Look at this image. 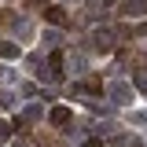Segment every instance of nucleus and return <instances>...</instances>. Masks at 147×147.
I'll return each mask as SVG.
<instances>
[{
  "instance_id": "1",
  "label": "nucleus",
  "mask_w": 147,
  "mask_h": 147,
  "mask_svg": "<svg viewBox=\"0 0 147 147\" xmlns=\"http://www.w3.org/2000/svg\"><path fill=\"white\" fill-rule=\"evenodd\" d=\"M107 99L114 103V107L132 103V85H129V81H114V85H107Z\"/></svg>"
},
{
  "instance_id": "2",
  "label": "nucleus",
  "mask_w": 147,
  "mask_h": 147,
  "mask_svg": "<svg viewBox=\"0 0 147 147\" xmlns=\"http://www.w3.org/2000/svg\"><path fill=\"white\" fill-rule=\"evenodd\" d=\"M40 77H48L52 85L63 81V52H52V55H48V74H40Z\"/></svg>"
},
{
  "instance_id": "3",
  "label": "nucleus",
  "mask_w": 147,
  "mask_h": 147,
  "mask_svg": "<svg viewBox=\"0 0 147 147\" xmlns=\"http://www.w3.org/2000/svg\"><path fill=\"white\" fill-rule=\"evenodd\" d=\"M40 114H44V107L40 103H30V107L22 110V118H15V129H26V125H33V121H40Z\"/></svg>"
},
{
  "instance_id": "4",
  "label": "nucleus",
  "mask_w": 147,
  "mask_h": 147,
  "mask_svg": "<svg viewBox=\"0 0 147 147\" xmlns=\"http://www.w3.org/2000/svg\"><path fill=\"white\" fill-rule=\"evenodd\" d=\"M121 15L144 18V15H147V0H121Z\"/></svg>"
},
{
  "instance_id": "5",
  "label": "nucleus",
  "mask_w": 147,
  "mask_h": 147,
  "mask_svg": "<svg viewBox=\"0 0 147 147\" xmlns=\"http://www.w3.org/2000/svg\"><path fill=\"white\" fill-rule=\"evenodd\" d=\"M92 44H96V52H110V48H114V33H110V30H96Z\"/></svg>"
},
{
  "instance_id": "6",
  "label": "nucleus",
  "mask_w": 147,
  "mask_h": 147,
  "mask_svg": "<svg viewBox=\"0 0 147 147\" xmlns=\"http://www.w3.org/2000/svg\"><path fill=\"white\" fill-rule=\"evenodd\" d=\"M48 121H52L55 129L70 125V107H52V110H48Z\"/></svg>"
},
{
  "instance_id": "7",
  "label": "nucleus",
  "mask_w": 147,
  "mask_h": 147,
  "mask_svg": "<svg viewBox=\"0 0 147 147\" xmlns=\"http://www.w3.org/2000/svg\"><path fill=\"white\" fill-rule=\"evenodd\" d=\"M44 18H48L52 26H63V22H66V11H63V7H48V11H44Z\"/></svg>"
},
{
  "instance_id": "8",
  "label": "nucleus",
  "mask_w": 147,
  "mask_h": 147,
  "mask_svg": "<svg viewBox=\"0 0 147 147\" xmlns=\"http://www.w3.org/2000/svg\"><path fill=\"white\" fill-rule=\"evenodd\" d=\"M0 55H4V59H18V55H22V48H18L15 40H7V44L0 48Z\"/></svg>"
},
{
  "instance_id": "9",
  "label": "nucleus",
  "mask_w": 147,
  "mask_h": 147,
  "mask_svg": "<svg viewBox=\"0 0 147 147\" xmlns=\"http://www.w3.org/2000/svg\"><path fill=\"white\" fill-rule=\"evenodd\" d=\"M118 144L121 147H144V140L140 136H118Z\"/></svg>"
},
{
  "instance_id": "10",
  "label": "nucleus",
  "mask_w": 147,
  "mask_h": 147,
  "mask_svg": "<svg viewBox=\"0 0 147 147\" xmlns=\"http://www.w3.org/2000/svg\"><path fill=\"white\" fill-rule=\"evenodd\" d=\"M0 81H4V85H11V81H18V74L11 70V66H4V70H0Z\"/></svg>"
},
{
  "instance_id": "11",
  "label": "nucleus",
  "mask_w": 147,
  "mask_h": 147,
  "mask_svg": "<svg viewBox=\"0 0 147 147\" xmlns=\"http://www.w3.org/2000/svg\"><path fill=\"white\" fill-rule=\"evenodd\" d=\"M7 140H11V125H7V121H0V147L7 144Z\"/></svg>"
},
{
  "instance_id": "12",
  "label": "nucleus",
  "mask_w": 147,
  "mask_h": 147,
  "mask_svg": "<svg viewBox=\"0 0 147 147\" xmlns=\"http://www.w3.org/2000/svg\"><path fill=\"white\" fill-rule=\"evenodd\" d=\"M59 40H63V37L55 33V30H48V33H44V44H48V48H55V44H59Z\"/></svg>"
},
{
  "instance_id": "13",
  "label": "nucleus",
  "mask_w": 147,
  "mask_h": 147,
  "mask_svg": "<svg viewBox=\"0 0 147 147\" xmlns=\"http://www.w3.org/2000/svg\"><path fill=\"white\" fill-rule=\"evenodd\" d=\"M0 107H15V96L11 92H0Z\"/></svg>"
},
{
  "instance_id": "14",
  "label": "nucleus",
  "mask_w": 147,
  "mask_h": 147,
  "mask_svg": "<svg viewBox=\"0 0 147 147\" xmlns=\"http://www.w3.org/2000/svg\"><path fill=\"white\" fill-rule=\"evenodd\" d=\"M132 81H136V88H140V92H147V77H144V74H132Z\"/></svg>"
},
{
  "instance_id": "15",
  "label": "nucleus",
  "mask_w": 147,
  "mask_h": 147,
  "mask_svg": "<svg viewBox=\"0 0 147 147\" xmlns=\"http://www.w3.org/2000/svg\"><path fill=\"white\" fill-rule=\"evenodd\" d=\"M132 121L136 125H147V114H132Z\"/></svg>"
},
{
  "instance_id": "16",
  "label": "nucleus",
  "mask_w": 147,
  "mask_h": 147,
  "mask_svg": "<svg viewBox=\"0 0 147 147\" xmlns=\"http://www.w3.org/2000/svg\"><path fill=\"white\" fill-rule=\"evenodd\" d=\"M26 4H30V7H40V4H44V0H26Z\"/></svg>"
},
{
  "instance_id": "17",
  "label": "nucleus",
  "mask_w": 147,
  "mask_h": 147,
  "mask_svg": "<svg viewBox=\"0 0 147 147\" xmlns=\"http://www.w3.org/2000/svg\"><path fill=\"white\" fill-rule=\"evenodd\" d=\"M85 147H99V140H88V144H85Z\"/></svg>"
},
{
  "instance_id": "18",
  "label": "nucleus",
  "mask_w": 147,
  "mask_h": 147,
  "mask_svg": "<svg viewBox=\"0 0 147 147\" xmlns=\"http://www.w3.org/2000/svg\"><path fill=\"white\" fill-rule=\"evenodd\" d=\"M140 63H144V66H147V52H144V55H140Z\"/></svg>"
}]
</instances>
